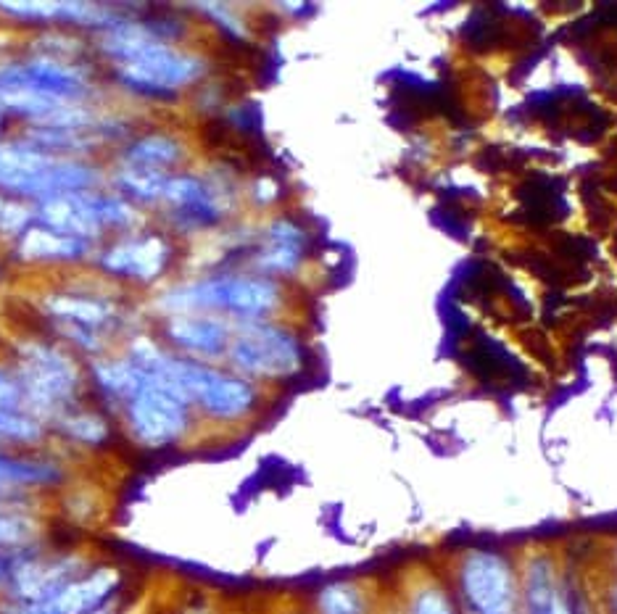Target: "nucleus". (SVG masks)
<instances>
[{
	"instance_id": "cd10ccee",
	"label": "nucleus",
	"mask_w": 617,
	"mask_h": 614,
	"mask_svg": "<svg viewBox=\"0 0 617 614\" xmlns=\"http://www.w3.org/2000/svg\"><path fill=\"white\" fill-rule=\"evenodd\" d=\"M288 614H306V609H296V612H288Z\"/></svg>"
},
{
	"instance_id": "393cba45",
	"label": "nucleus",
	"mask_w": 617,
	"mask_h": 614,
	"mask_svg": "<svg viewBox=\"0 0 617 614\" xmlns=\"http://www.w3.org/2000/svg\"><path fill=\"white\" fill-rule=\"evenodd\" d=\"M140 596H135V599H127V601H119V604H111V607H103L98 609V612H90V614H127L130 612V607L138 601Z\"/></svg>"
},
{
	"instance_id": "39448f33",
	"label": "nucleus",
	"mask_w": 617,
	"mask_h": 614,
	"mask_svg": "<svg viewBox=\"0 0 617 614\" xmlns=\"http://www.w3.org/2000/svg\"><path fill=\"white\" fill-rule=\"evenodd\" d=\"M106 188V161L61 159L16 138L0 140V193L27 206Z\"/></svg>"
},
{
	"instance_id": "412c9836",
	"label": "nucleus",
	"mask_w": 617,
	"mask_h": 614,
	"mask_svg": "<svg viewBox=\"0 0 617 614\" xmlns=\"http://www.w3.org/2000/svg\"><path fill=\"white\" fill-rule=\"evenodd\" d=\"M520 562V614H562V564L549 549H530Z\"/></svg>"
},
{
	"instance_id": "5701e85b",
	"label": "nucleus",
	"mask_w": 617,
	"mask_h": 614,
	"mask_svg": "<svg viewBox=\"0 0 617 614\" xmlns=\"http://www.w3.org/2000/svg\"><path fill=\"white\" fill-rule=\"evenodd\" d=\"M399 614H462L451 593L449 583L436 572H420L404 588L399 601Z\"/></svg>"
},
{
	"instance_id": "a878e982",
	"label": "nucleus",
	"mask_w": 617,
	"mask_h": 614,
	"mask_svg": "<svg viewBox=\"0 0 617 614\" xmlns=\"http://www.w3.org/2000/svg\"><path fill=\"white\" fill-rule=\"evenodd\" d=\"M604 614H617V580L607 591V599H604Z\"/></svg>"
},
{
	"instance_id": "6e6552de",
	"label": "nucleus",
	"mask_w": 617,
	"mask_h": 614,
	"mask_svg": "<svg viewBox=\"0 0 617 614\" xmlns=\"http://www.w3.org/2000/svg\"><path fill=\"white\" fill-rule=\"evenodd\" d=\"M103 66L95 56H61L35 48V53L0 66V93H24L64 103H103Z\"/></svg>"
},
{
	"instance_id": "b1692460",
	"label": "nucleus",
	"mask_w": 617,
	"mask_h": 614,
	"mask_svg": "<svg viewBox=\"0 0 617 614\" xmlns=\"http://www.w3.org/2000/svg\"><path fill=\"white\" fill-rule=\"evenodd\" d=\"M562 614H599V604L567 570H562Z\"/></svg>"
},
{
	"instance_id": "4be33fe9",
	"label": "nucleus",
	"mask_w": 617,
	"mask_h": 614,
	"mask_svg": "<svg viewBox=\"0 0 617 614\" xmlns=\"http://www.w3.org/2000/svg\"><path fill=\"white\" fill-rule=\"evenodd\" d=\"M306 614H380L378 596L364 580H330L312 593Z\"/></svg>"
},
{
	"instance_id": "4468645a",
	"label": "nucleus",
	"mask_w": 617,
	"mask_h": 614,
	"mask_svg": "<svg viewBox=\"0 0 617 614\" xmlns=\"http://www.w3.org/2000/svg\"><path fill=\"white\" fill-rule=\"evenodd\" d=\"M132 575L124 564L101 557L80 578L61 588L53 599L40 604H8L0 601V614H90L119 601L135 599Z\"/></svg>"
},
{
	"instance_id": "20e7f679",
	"label": "nucleus",
	"mask_w": 617,
	"mask_h": 614,
	"mask_svg": "<svg viewBox=\"0 0 617 614\" xmlns=\"http://www.w3.org/2000/svg\"><path fill=\"white\" fill-rule=\"evenodd\" d=\"M6 362L14 369L27 409L48 427L59 414L88 398V362L45 333H16Z\"/></svg>"
},
{
	"instance_id": "9d476101",
	"label": "nucleus",
	"mask_w": 617,
	"mask_h": 614,
	"mask_svg": "<svg viewBox=\"0 0 617 614\" xmlns=\"http://www.w3.org/2000/svg\"><path fill=\"white\" fill-rule=\"evenodd\" d=\"M306 364H309V346L304 335L283 319L235 325L225 356V367L254 380L262 388L296 380L304 375Z\"/></svg>"
},
{
	"instance_id": "6ab92c4d",
	"label": "nucleus",
	"mask_w": 617,
	"mask_h": 614,
	"mask_svg": "<svg viewBox=\"0 0 617 614\" xmlns=\"http://www.w3.org/2000/svg\"><path fill=\"white\" fill-rule=\"evenodd\" d=\"M190 140L175 127H146L111 153V167L140 169L153 174H177L188 169Z\"/></svg>"
},
{
	"instance_id": "7ed1b4c3",
	"label": "nucleus",
	"mask_w": 617,
	"mask_h": 614,
	"mask_svg": "<svg viewBox=\"0 0 617 614\" xmlns=\"http://www.w3.org/2000/svg\"><path fill=\"white\" fill-rule=\"evenodd\" d=\"M288 306L285 282L269 280L251 269H211L193 277L169 280L153 290L148 309L151 317L204 311L227 319L230 325L275 322Z\"/></svg>"
},
{
	"instance_id": "f8f14e48",
	"label": "nucleus",
	"mask_w": 617,
	"mask_h": 614,
	"mask_svg": "<svg viewBox=\"0 0 617 614\" xmlns=\"http://www.w3.org/2000/svg\"><path fill=\"white\" fill-rule=\"evenodd\" d=\"M148 217L132 203L119 198L114 190L98 188L74 193V196L53 198L35 206V224L66 232L101 246L106 240L143 227Z\"/></svg>"
},
{
	"instance_id": "0eeeda50",
	"label": "nucleus",
	"mask_w": 617,
	"mask_h": 614,
	"mask_svg": "<svg viewBox=\"0 0 617 614\" xmlns=\"http://www.w3.org/2000/svg\"><path fill=\"white\" fill-rule=\"evenodd\" d=\"M180 261V240L156 222L106 240L95 248L90 272L124 293L159 290Z\"/></svg>"
},
{
	"instance_id": "a211bd4d",
	"label": "nucleus",
	"mask_w": 617,
	"mask_h": 614,
	"mask_svg": "<svg viewBox=\"0 0 617 614\" xmlns=\"http://www.w3.org/2000/svg\"><path fill=\"white\" fill-rule=\"evenodd\" d=\"M312 251L309 230L296 217L277 214L264 224L256 243L248 248V269L269 280L288 282L304 269Z\"/></svg>"
},
{
	"instance_id": "dca6fc26",
	"label": "nucleus",
	"mask_w": 617,
	"mask_h": 614,
	"mask_svg": "<svg viewBox=\"0 0 617 614\" xmlns=\"http://www.w3.org/2000/svg\"><path fill=\"white\" fill-rule=\"evenodd\" d=\"M151 322V333L172 354L193 362L225 364L227 348L235 333V325H230L227 319L204 311H182V314L151 317Z\"/></svg>"
},
{
	"instance_id": "c85d7f7f",
	"label": "nucleus",
	"mask_w": 617,
	"mask_h": 614,
	"mask_svg": "<svg viewBox=\"0 0 617 614\" xmlns=\"http://www.w3.org/2000/svg\"><path fill=\"white\" fill-rule=\"evenodd\" d=\"M615 562H617V554H615Z\"/></svg>"
},
{
	"instance_id": "2eb2a0df",
	"label": "nucleus",
	"mask_w": 617,
	"mask_h": 614,
	"mask_svg": "<svg viewBox=\"0 0 617 614\" xmlns=\"http://www.w3.org/2000/svg\"><path fill=\"white\" fill-rule=\"evenodd\" d=\"M77 480L59 448H0V499H56Z\"/></svg>"
},
{
	"instance_id": "423d86ee",
	"label": "nucleus",
	"mask_w": 617,
	"mask_h": 614,
	"mask_svg": "<svg viewBox=\"0 0 617 614\" xmlns=\"http://www.w3.org/2000/svg\"><path fill=\"white\" fill-rule=\"evenodd\" d=\"M161 369L185 396V401L193 406L201 427H240L262 412V385L238 375L225 364L193 362L164 348Z\"/></svg>"
},
{
	"instance_id": "1a4fd4ad",
	"label": "nucleus",
	"mask_w": 617,
	"mask_h": 614,
	"mask_svg": "<svg viewBox=\"0 0 617 614\" xmlns=\"http://www.w3.org/2000/svg\"><path fill=\"white\" fill-rule=\"evenodd\" d=\"M235 190L238 185L219 174L188 167L177 174H169L167 188L153 217L159 227H164L177 240L209 235L219 230L233 214Z\"/></svg>"
},
{
	"instance_id": "bb28decb",
	"label": "nucleus",
	"mask_w": 617,
	"mask_h": 614,
	"mask_svg": "<svg viewBox=\"0 0 617 614\" xmlns=\"http://www.w3.org/2000/svg\"><path fill=\"white\" fill-rule=\"evenodd\" d=\"M127 614H148V609H146V604H143V599L135 601V604H132L130 612H127Z\"/></svg>"
},
{
	"instance_id": "ddd939ff",
	"label": "nucleus",
	"mask_w": 617,
	"mask_h": 614,
	"mask_svg": "<svg viewBox=\"0 0 617 614\" xmlns=\"http://www.w3.org/2000/svg\"><path fill=\"white\" fill-rule=\"evenodd\" d=\"M103 554L90 549L85 543H69V546H45L32 554L27 562L16 570L8 580V586L0 593V601L8 604H40L53 599L61 588L77 580L82 572H88Z\"/></svg>"
},
{
	"instance_id": "f257e3e1",
	"label": "nucleus",
	"mask_w": 617,
	"mask_h": 614,
	"mask_svg": "<svg viewBox=\"0 0 617 614\" xmlns=\"http://www.w3.org/2000/svg\"><path fill=\"white\" fill-rule=\"evenodd\" d=\"M37 333L59 340L61 346L93 362L109 356L138 335V309L132 296L98 275H64L37 288L30 304Z\"/></svg>"
},
{
	"instance_id": "f3484780",
	"label": "nucleus",
	"mask_w": 617,
	"mask_h": 614,
	"mask_svg": "<svg viewBox=\"0 0 617 614\" xmlns=\"http://www.w3.org/2000/svg\"><path fill=\"white\" fill-rule=\"evenodd\" d=\"M51 446L59 448L69 459L106 456L124 446L119 419L103 406L85 398L82 404L66 409L51 422Z\"/></svg>"
},
{
	"instance_id": "f03ea898",
	"label": "nucleus",
	"mask_w": 617,
	"mask_h": 614,
	"mask_svg": "<svg viewBox=\"0 0 617 614\" xmlns=\"http://www.w3.org/2000/svg\"><path fill=\"white\" fill-rule=\"evenodd\" d=\"M124 348L146 367L143 385L117 414L124 443L143 454H167L188 446L201 430V422L161 369L164 346L151 330H140L124 343Z\"/></svg>"
},
{
	"instance_id": "9b49d317",
	"label": "nucleus",
	"mask_w": 617,
	"mask_h": 614,
	"mask_svg": "<svg viewBox=\"0 0 617 614\" xmlns=\"http://www.w3.org/2000/svg\"><path fill=\"white\" fill-rule=\"evenodd\" d=\"M446 583L462 614H520V562L507 551H459Z\"/></svg>"
},
{
	"instance_id": "aec40b11",
	"label": "nucleus",
	"mask_w": 617,
	"mask_h": 614,
	"mask_svg": "<svg viewBox=\"0 0 617 614\" xmlns=\"http://www.w3.org/2000/svg\"><path fill=\"white\" fill-rule=\"evenodd\" d=\"M11 248H14V259L24 267L64 272V269H77L82 264L90 267V259L98 246L66 235V232L43 227V224H32Z\"/></svg>"
}]
</instances>
